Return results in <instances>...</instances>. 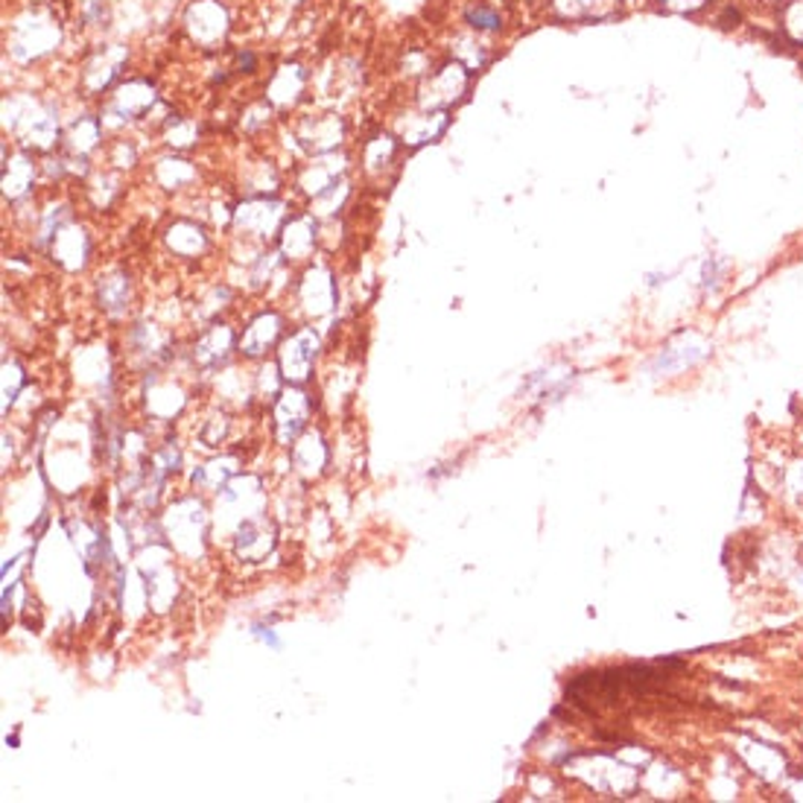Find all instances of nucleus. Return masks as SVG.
Listing matches in <instances>:
<instances>
[{"instance_id": "f257e3e1", "label": "nucleus", "mask_w": 803, "mask_h": 803, "mask_svg": "<svg viewBox=\"0 0 803 803\" xmlns=\"http://www.w3.org/2000/svg\"><path fill=\"white\" fill-rule=\"evenodd\" d=\"M471 76L473 73L462 65V62H445V65H436L418 85V103L424 108H438V112H447V108L459 103V100L468 97L471 91Z\"/></svg>"}, {"instance_id": "f03ea898", "label": "nucleus", "mask_w": 803, "mask_h": 803, "mask_svg": "<svg viewBox=\"0 0 803 803\" xmlns=\"http://www.w3.org/2000/svg\"><path fill=\"white\" fill-rule=\"evenodd\" d=\"M459 27L468 33L494 41L509 33V9L500 0H465L462 9H459Z\"/></svg>"}, {"instance_id": "7ed1b4c3", "label": "nucleus", "mask_w": 803, "mask_h": 803, "mask_svg": "<svg viewBox=\"0 0 803 803\" xmlns=\"http://www.w3.org/2000/svg\"><path fill=\"white\" fill-rule=\"evenodd\" d=\"M187 30L199 41L205 50H213L222 44L228 30V15L219 0H196L190 12H187Z\"/></svg>"}, {"instance_id": "20e7f679", "label": "nucleus", "mask_w": 803, "mask_h": 803, "mask_svg": "<svg viewBox=\"0 0 803 803\" xmlns=\"http://www.w3.org/2000/svg\"><path fill=\"white\" fill-rule=\"evenodd\" d=\"M774 33L786 41L789 48L803 50V0H789L774 9Z\"/></svg>"}, {"instance_id": "39448f33", "label": "nucleus", "mask_w": 803, "mask_h": 803, "mask_svg": "<svg viewBox=\"0 0 803 803\" xmlns=\"http://www.w3.org/2000/svg\"><path fill=\"white\" fill-rule=\"evenodd\" d=\"M649 7L660 9L666 15H684V18H698L713 9L716 0H646Z\"/></svg>"}, {"instance_id": "423d86ee", "label": "nucleus", "mask_w": 803, "mask_h": 803, "mask_svg": "<svg viewBox=\"0 0 803 803\" xmlns=\"http://www.w3.org/2000/svg\"><path fill=\"white\" fill-rule=\"evenodd\" d=\"M757 3L765 9H778V7H783V3H789V0H757Z\"/></svg>"}]
</instances>
